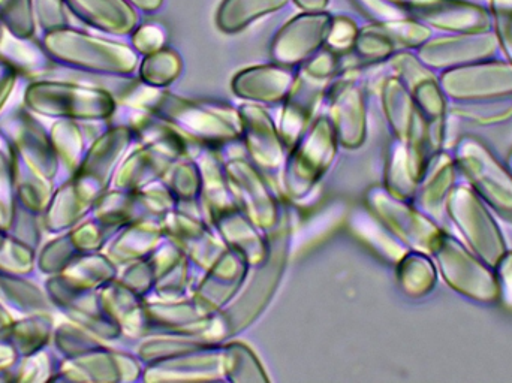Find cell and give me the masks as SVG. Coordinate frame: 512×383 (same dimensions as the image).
Listing matches in <instances>:
<instances>
[{
    "mask_svg": "<svg viewBox=\"0 0 512 383\" xmlns=\"http://www.w3.org/2000/svg\"><path fill=\"white\" fill-rule=\"evenodd\" d=\"M357 35V26L351 18L339 17L333 18V21H331L328 38L331 39L334 45L345 47V45L352 44V42H355Z\"/></svg>",
    "mask_w": 512,
    "mask_h": 383,
    "instance_id": "cell-14",
    "label": "cell"
},
{
    "mask_svg": "<svg viewBox=\"0 0 512 383\" xmlns=\"http://www.w3.org/2000/svg\"><path fill=\"white\" fill-rule=\"evenodd\" d=\"M444 87L451 98L466 101L512 95V69L490 65L453 71L445 77Z\"/></svg>",
    "mask_w": 512,
    "mask_h": 383,
    "instance_id": "cell-5",
    "label": "cell"
},
{
    "mask_svg": "<svg viewBox=\"0 0 512 383\" xmlns=\"http://www.w3.org/2000/svg\"><path fill=\"white\" fill-rule=\"evenodd\" d=\"M457 167L447 153H436L427 168L426 179L420 191V205L429 216L441 219L447 208L448 196L456 186Z\"/></svg>",
    "mask_w": 512,
    "mask_h": 383,
    "instance_id": "cell-6",
    "label": "cell"
},
{
    "mask_svg": "<svg viewBox=\"0 0 512 383\" xmlns=\"http://www.w3.org/2000/svg\"><path fill=\"white\" fill-rule=\"evenodd\" d=\"M405 264L403 285L408 289L409 294L421 297V295H426L427 292L432 291L436 283V277H438L432 261L424 258V256L415 255L411 256Z\"/></svg>",
    "mask_w": 512,
    "mask_h": 383,
    "instance_id": "cell-9",
    "label": "cell"
},
{
    "mask_svg": "<svg viewBox=\"0 0 512 383\" xmlns=\"http://www.w3.org/2000/svg\"><path fill=\"white\" fill-rule=\"evenodd\" d=\"M289 0H222L216 12V23L224 32L233 33L264 15L279 11Z\"/></svg>",
    "mask_w": 512,
    "mask_h": 383,
    "instance_id": "cell-7",
    "label": "cell"
},
{
    "mask_svg": "<svg viewBox=\"0 0 512 383\" xmlns=\"http://www.w3.org/2000/svg\"><path fill=\"white\" fill-rule=\"evenodd\" d=\"M177 69H179V62L176 56L170 51H162L150 59L149 77L155 83H167L176 75Z\"/></svg>",
    "mask_w": 512,
    "mask_h": 383,
    "instance_id": "cell-12",
    "label": "cell"
},
{
    "mask_svg": "<svg viewBox=\"0 0 512 383\" xmlns=\"http://www.w3.org/2000/svg\"><path fill=\"white\" fill-rule=\"evenodd\" d=\"M457 171L487 205L512 219V171L475 137H463L454 150Z\"/></svg>",
    "mask_w": 512,
    "mask_h": 383,
    "instance_id": "cell-2",
    "label": "cell"
},
{
    "mask_svg": "<svg viewBox=\"0 0 512 383\" xmlns=\"http://www.w3.org/2000/svg\"><path fill=\"white\" fill-rule=\"evenodd\" d=\"M357 48L369 57H382L390 50V42L375 29H366L355 38Z\"/></svg>",
    "mask_w": 512,
    "mask_h": 383,
    "instance_id": "cell-13",
    "label": "cell"
},
{
    "mask_svg": "<svg viewBox=\"0 0 512 383\" xmlns=\"http://www.w3.org/2000/svg\"><path fill=\"white\" fill-rule=\"evenodd\" d=\"M131 2H134L138 8L144 9V11L153 12L161 8L164 0H131Z\"/></svg>",
    "mask_w": 512,
    "mask_h": 383,
    "instance_id": "cell-18",
    "label": "cell"
},
{
    "mask_svg": "<svg viewBox=\"0 0 512 383\" xmlns=\"http://www.w3.org/2000/svg\"><path fill=\"white\" fill-rule=\"evenodd\" d=\"M361 12H366L373 20H391L396 17V8L390 0H354Z\"/></svg>",
    "mask_w": 512,
    "mask_h": 383,
    "instance_id": "cell-15",
    "label": "cell"
},
{
    "mask_svg": "<svg viewBox=\"0 0 512 383\" xmlns=\"http://www.w3.org/2000/svg\"><path fill=\"white\" fill-rule=\"evenodd\" d=\"M448 216L459 228L469 249L495 268L508 252L504 234L484 199L471 186H454L447 201Z\"/></svg>",
    "mask_w": 512,
    "mask_h": 383,
    "instance_id": "cell-1",
    "label": "cell"
},
{
    "mask_svg": "<svg viewBox=\"0 0 512 383\" xmlns=\"http://www.w3.org/2000/svg\"><path fill=\"white\" fill-rule=\"evenodd\" d=\"M295 5L303 11H325L330 0H294Z\"/></svg>",
    "mask_w": 512,
    "mask_h": 383,
    "instance_id": "cell-17",
    "label": "cell"
},
{
    "mask_svg": "<svg viewBox=\"0 0 512 383\" xmlns=\"http://www.w3.org/2000/svg\"><path fill=\"white\" fill-rule=\"evenodd\" d=\"M453 113L460 119L468 122L477 123V125H498V123L508 122L512 117V98H484L474 99L469 104L457 105Z\"/></svg>",
    "mask_w": 512,
    "mask_h": 383,
    "instance_id": "cell-8",
    "label": "cell"
},
{
    "mask_svg": "<svg viewBox=\"0 0 512 383\" xmlns=\"http://www.w3.org/2000/svg\"><path fill=\"white\" fill-rule=\"evenodd\" d=\"M162 41H164V33H162L161 27H143L137 36L138 47L144 48V50H156Z\"/></svg>",
    "mask_w": 512,
    "mask_h": 383,
    "instance_id": "cell-16",
    "label": "cell"
},
{
    "mask_svg": "<svg viewBox=\"0 0 512 383\" xmlns=\"http://www.w3.org/2000/svg\"><path fill=\"white\" fill-rule=\"evenodd\" d=\"M333 18L325 11H304L283 26L274 42V53L283 62H297L328 38Z\"/></svg>",
    "mask_w": 512,
    "mask_h": 383,
    "instance_id": "cell-4",
    "label": "cell"
},
{
    "mask_svg": "<svg viewBox=\"0 0 512 383\" xmlns=\"http://www.w3.org/2000/svg\"><path fill=\"white\" fill-rule=\"evenodd\" d=\"M508 168H510V170L512 171V152L510 158H508Z\"/></svg>",
    "mask_w": 512,
    "mask_h": 383,
    "instance_id": "cell-19",
    "label": "cell"
},
{
    "mask_svg": "<svg viewBox=\"0 0 512 383\" xmlns=\"http://www.w3.org/2000/svg\"><path fill=\"white\" fill-rule=\"evenodd\" d=\"M432 253L451 289L477 303L498 301L495 270L453 235L442 232Z\"/></svg>",
    "mask_w": 512,
    "mask_h": 383,
    "instance_id": "cell-3",
    "label": "cell"
},
{
    "mask_svg": "<svg viewBox=\"0 0 512 383\" xmlns=\"http://www.w3.org/2000/svg\"><path fill=\"white\" fill-rule=\"evenodd\" d=\"M496 283H498V301L512 312V250H508L501 261L495 265Z\"/></svg>",
    "mask_w": 512,
    "mask_h": 383,
    "instance_id": "cell-11",
    "label": "cell"
},
{
    "mask_svg": "<svg viewBox=\"0 0 512 383\" xmlns=\"http://www.w3.org/2000/svg\"><path fill=\"white\" fill-rule=\"evenodd\" d=\"M288 84V77L283 72L267 71V69H259V71L249 72L242 78L243 92L251 93V95H277L285 89Z\"/></svg>",
    "mask_w": 512,
    "mask_h": 383,
    "instance_id": "cell-10",
    "label": "cell"
}]
</instances>
